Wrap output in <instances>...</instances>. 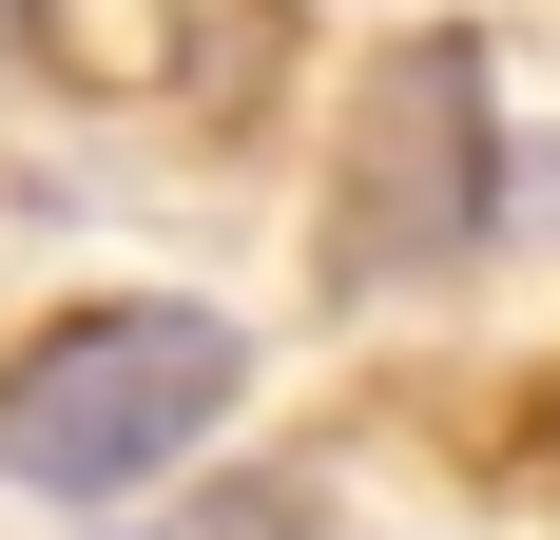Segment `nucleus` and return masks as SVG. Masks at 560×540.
<instances>
[{"instance_id": "2", "label": "nucleus", "mask_w": 560, "mask_h": 540, "mask_svg": "<svg viewBox=\"0 0 560 540\" xmlns=\"http://www.w3.org/2000/svg\"><path fill=\"white\" fill-rule=\"evenodd\" d=\"M483 232H503V78H483L464 20H425V39H387L368 78H348V136H329V213H310V251H329V290L368 309V290L464 270Z\"/></svg>"}, {"instance_id": "1", "label": "nucleus", "mask_w": 560, "mask_h": 540, "mask_svg": "<svg viewBox=\"0 0 560 540\" xmlns=\"http://www.w3.org/2000/svg\"><path fill=\"white\" fill-rule=\"evenodd\" d=\"M232 386H252V328L194 309V290H97V309H58L20 367H0V483L39 502H136L155 463L232 425Z\"/></svg>"}]
</instances>
